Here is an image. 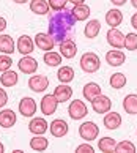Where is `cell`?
<instances>
[{"label":"cell","mask_w":137,"mask_h":153,"mask_svg":"<svg viewBox=\"0 0 137 153\" xmlns=\"http://www.w3.org/2000/svg\"><path fill=\"white\" fill-rule=\"evenodd\" d=\"M71 95H73V88L70 85H66V84L57 85L54 88V96L57 98L59 103H65V101H68V100L71 98Z\"/></svg>","instance_id":"obj_17"},{"label":"cell","mask_w":137,"mask_h":153,"mask_svg":"<svg viewBox=\"0 0 137 153\" xmlns=\"http://www.w3.org/2000/svg\"><path fill=\"white\" fill-rule=\"evenodd\" d=\"M49 129L54 137H63L68 133V123L65 120H61V118H57V120H54L49 125Z\"/></svg>","instance_id":"obj_16"},{"label":"cell","mask_w":137,"mask_h":153,"mask_svg":"<svg viewBox=\"0 0 137 153\" xmlns=\"http://www.w3.org/2000/svg\"><path fill=\"white\" fill-rule=\"evenodd\" d=\"M131 3H133V7L137 10V0H131Z\"/></svg>","instance_id":"obj_43"},{"label":"cell","mask_w":137,"mask_h":153,"mask_svg":"<svg viewBox=\"0 0 137 153\" xmlns=\"http://www.w3.org/2000/svg\"><path fill=\"white\" fill-rule=\"evenodd\" d=\"M44 63L47 66H59L61 63V54L54 52V51H49V52L44 54Z\"/></svg>","instance_id":"obj_32"},{"label":"cell","mask_w":137,"mask_h":153,"mask_svg":"<svg viewBox=\"0 0 137 153\" xmlns=\"http://www.w3.org/2000/svg\"><path fill=\"white\" fill-rule=\"evenodd\" d=\"M71 13H73L76 21H85V19H88V16H90V7H87L85 3L76 5V7L71 10Z\"/></svg>","instance_id":"obj_28"},{"label":"cell","mask_w":137,"mask_h":153,"mask_svg":"<svg viewBox=\"0 0 137 153\" xmlns=\"http://www.w3.org/2000/svg\"><path fill=\"white\" fill-rule=\"evenodd\" d=\"M47 85H49V79L43 74H36V76H32L28 79V87L36 93L44 92V90L47 88Z\"/></svg>","instance_id":"obj_8"},{"label":"cell","mask_w":137,"mask_h":153,"mask_svg":"<svg viewBox=\"0 0 137 153\" xmlns=\"http://www.w3.org/2000/svg\"><path fill=\"white\" fill-rule=\"evenodd\" d=\"M47 128H49L47 122H46L44 118H41V117H35V118H32V122L28 123V129H30V133L36 134V136L44 134L46 131H47Z\"/></svg>","instance_id":"obj_14"},{"label":"cell","mask_w":137,"mask_h":153,"mask_svg":"<svg viewBox=\"0 0 137 153\" xmlns=\"http://www.w3.org/2000/svg\"><path fill=\"white\" fill-rule=\"evenodd\" d=\"M115 147H117V140L113 137H109V136L99 139L98 142V149L104 153H115Z\"/></svg>","instance_id":"obj_25"},{"label":"cell","mask_w":137,"mask_h":153,"mask_svg":"<svg viewBox=\"0 0 137 153\" xmlns=\"http://www.w3.org/2000/svg\"><path fill=\"white\" fill-rule=\"evenodd\" d=\"M79 134L85 140H95L99 134V126L95 122H85L79 126Z\"/></svg>","instance_id":"obj_3"},{"label":"cell","mask_w":137,"mask_h":153,"mask_svg":"<svg viewBox=\"0 0 137 153\" xmlns=\"http://www.w3.org/2000/svg\"><path fill=\"white\" fill-rule=\"evenodd\" d=\"M7 103H8V95L3 88H0V107H3Z\"/></svg>","instance_id":"obj_38"},{"label":"cell","mask_w":137,"mask_h":153,"mask_svg":"<svg viewBox=\"0 0 137 153\" xmlns=\"http://www.w3.org/2000/svg\"><path fill=\"white\" fill-rule=\"evenodd\" d=\"M110 2L115 5V7H121V5H124V3L128 2V0H110Z\"/></svg>","instance_id":"obj_40"},{"label":"cell","mask_w":137,"mask_h":153,"mask_svg":"<svg viewBox=\"0 0 137 153\" xmlns=\"http://www.w3.org/2000/svg\"><path fill=\"white\" fill-rule=\"evenodd\" d=\"M91 106H93V111L96 112V114H107V112L110 111V107H112V101H110L109 96L101 93L91 101Z\"/></svg>","instance_id":"obj_4"},{"label":"cell","mask_w":137,"mask_h":153,"mask_svg":"<svg viewBox=\"0 0 137 153\" xmlns=\"http://www.w3.org/2000/svg\"><path fill=\"white\" fill-rule=\"evenodd\" d=\"M0 52L7 55L14 52V41L10 35H0Z\"/></svg>","instance_id":"obj_24"},{"label":"cell","mask_w":137,"mask_h":153,"mask_svg":"<svg viewBox=\"0 0 137 153\" xmlns=\"http://www.w3.org/2000/svg\"><path fill=\"white\" fill-rule=\"evenodd\" d=\"M30 10H32V13H35V14H47L49 13V3L46 2V0H32L30 2Z\"/></svg>","instance_id":"obj_27"},{"label":"cell","mask_w":137,"mask_h":153,"mask_svg":"<svg viewBox=\"0 0 137 153\" xmlns=\"http://www.w3.org/2000/svg\"><path fill=\"white\" fill-rule=\"evenodd\" d=\"M124 48L128 51H137V35L136 33L124 35Z\"/></svg>","instance_id":"obj_34"},{"label":"cell","mask_w":137,"mask_h":153,"mask_svg":"<svg viewBox=\"0 0 137 153\" xmlns=\"http://www.w3.org/2000/svg\"><path fill=\"white\" fill-rule=\"evenodd\" d=\"M134 152H136V145L131 140H121L115 147V153H134Z\"/></svg>","instance_id":"obj_33"},{"label":"cell","mask_w":137,"mask_h":153,"mask_svg":"<svg viewBox=\"0 0 137 153\" xmlns=\"http://www.w3.org/2000/svg\"><path fill=\"white\" fill-rule=\"evenodd\" d=\"M11 65H13V60H11V57L10 55H7V54H2L0 55V71H8L10 68H11Z\"/></svg>","instance_id":"obj_35"},{"label":"cell","mask_w":137,"mask_h":153,"mask_svg":"<svg viewBox=\"0 0 137 153\" xmlns=\"http://www.w3.org/2000/svg\"><path fill=\"white\" fill-rule=\"evenodd\" d=\"M101 30V24H99V21L98 19H91L87 22V25H85V30H84V35L90 38V39H93L98 36V33Z\"/></svg>","instance_id":"obj_23"},{"label":"cell","mask_w":137,"mask_h":153,"mask_svg":"<svg viewBox=\"0 0 137 153\" xmlns=\"http://www.w3.org/2000/svg\"><path fill=\"white\" fill-rule=\"evenodd\" d=\"M123 109L126 111V114L136 115L137 114V95H128L123 100Z\"/></svg>","instance_id":"obj_26"},{"label":"cell","mask_w":137,"mask_h":153,"mask_svg":"<svg viewBox=\"0 0 137 153\" xmlns=\"http://www.w3.org/2000/svg\"><path fill=\"white\" fill-rule=\"evenodd\" d=\"M74 25H76V19L71 13V10H61L55 11L54 14L49 16V35L52 36L57 43H61L65 39H70L73 36Z\"/></svg>","instance_id":"obj_1"},{"label":"cell","mask_w":137,"mask_h":153,"mask_svg":"<svg viewBox=\"0 0 137 153\" xmlns=\"http://www.w3.org/2000/svg\"><path fill=\"white\" fill-rule=\"evenodd\" d=\"M131 24H133V27L137 30V13L133 14V18H131Z\"/></svg>","instance_id":"obj_41"},{"label":"cell","mask_w":137,"mask_h":153,"mask_svg":"<svg viewBox=\"0 0 137 153\" xmlns=\"http://www.w3.org/2000/svg\"><path fill=\"white\" fill-rule=\"evenodd\" d=\"M57 104H59V101L54 95H44L41 100V112L44 115H52L57 111Z\"/></svg>","instance_id":"obj_10"},{"label":"cell","mask_w":137,"mask_h":153,"mask_svg":"<svg viewBox=\"0 0 137 153\" xmlns=\"http://www.w3.org/2000/svg\"><path fill=\"white\" fill-rule=\"evenodd\" d=\"M76 52H77V46H76V43H74L71 38L60 43V54H61V57L73 59V57H76Z\"/></svg>","instance_id":"obj_15"},{"label":"cell","mask_w":137,"mask_h":153,"mask_svg":"<svg viewBox=\"0 0 137 153\" xmlns=\"http://www.w3.org/2000/svg\"><path fill=\"white\" fill-rule=\"evenodd\" d=\"M30 147H32V150H35V152H44L49 147V140L39 134V136H36V137H33L30 140Z\"/></svg>","instance_id":"obj_30"},{"label":"cell","mask_w":137,"mask_h":153,"mask_svg":"<svg viewBox=\"0 0 137 153\" xmlns=\"http://www.w3.org/2000/svg\"><path fill=\"white\" fill-rule=\"evenodd\" d=\"M109 84H110V87L112 88H123L124 85H126V76L123 74V73H113V74L110 76L109 79Z\"/></svg>","instance_id":"obj_31"},{"label":"cell","mask_w":137,"mask_h":153,"mask_svg":"<svg viewBox=\"0 0 137 153\" xmlns=\"http://www.w3.org/2000/svg\"><path fill=\"white\" fill-rule=\"evenodd\" d=\"M106 22H107V25H110V27H118V25L123 22L121 11L117 10V8L109 10V11L106 13Z\"/></svg>","instance_id":"obj_19"},{"label":"cell","mask_w":137,"mask_h":153,"mask_svg":"<svg viewBox=\"0 0 137 153\" xmlns=\"http://www.w3.org/2000/svg\"><path fill=\"white\" fill-rule=\"evenodd\" d=\"M70 2L74 5V7H76V5H82V3L85 2V0H70Z\"/></svg>","instance_id":"obj_42"},{"label":"cell","mask_w":137,"mask_h":153,"mask_svg":"<svg viewBox=\"0 0 137 153\" xmlns=\"http://www.w3.org/2000/svg\"><path fill=\"white\" fill-rule=\"evenodd\" d=\"M19 81V76H18V73L16 71H3L2 73V76H0V82H2V85L3 87H14L16 84H18Z\"/></svg>","instance_id":"obj_22"},{"label":"cell","mask_w":137,"mask_h":153,"mask_svg":"<svg viewBox=\"0 0 137 153\" xmlns=\"http://www.w3.org/2000/svg\"><path fill=\"white\" fill-rule=\"evenodd\" d=\"M14 123H16V114H14V111H11V109L0 111V126L11 128V126H14Z\"/></svg>","instance_id":"obj_18"},{"label":"cell","mask_w":137,"mask_h":153,"mask_svg":"<svg viewBox=\"0 0 137 153\" xmlns=\"http://www.w3.org/2000/svg\"><path fill=\"white\" fill-rule=\"evenodd\" d=\"M79 65H81L82 68V71L85 73H96L99 70V66H101V60L99 57L96 55L95 52H85L82 57H81V62H79Z\"/></svg>","instance_id":"obj_2"},{"label":"cell","mask_w":137,"mask_h":153,"mask_svg":"<svg viewBox=\"0 0 137 153\" xmlns=\"http://www.w3.org/2000/svg\"><path fill=\"white\" fill-rule=\"evenodd\" d=\"M102 122H104L107 129H117L120 125H121V115H120L118 112H107Z\"/></svg>","instance_id":"obj_21"},{"label":"cell","mask_w":137,"mask_h":153,"mask_svg":"<svg viewBox=\"0 0 137 153\" xmlns=\"http://www.w3.org/2000/svg\"><path fill=\"white\" fill-rule=\"evenodd\" d=\"M14 2H16V3H25L27 0H14Z\"/></svg>","instance_id":"obj_45"},{"label":"cell","mask_w":137,"mask_h":153,"mask_svg":"<svg viewBox=\"0 0 137 153\" xmlns=\"http://www.w3.org/2000/svg\"><path fill=\"white\" fill-rule=\"evenodd\" d=\"M16 46H18V51L22 55H28V54L33 52V49H35V43H33V39L28 35H22V36H19Z\"/></svg>","instance_id":"obj_12"},{"label":"cell","mask_w":137,"mask_h":153,"mask_svg":"<svg viewBox=\"0 0 137 153\" xmlns=\"http://www.w3.org/2000/svg\"><path fill=\"white\" fill-rule=\"evenodd\" d=\"M106 60L110 66H121L126 60V55H124V52H121V49H115L106 54Z\"/></svg>","instance_id":"obj_13"},{"label":"cell","mask_w":137,"mask_h":153,"mask_svg":"<svg viewBox=\"0 0 137 153\" xmlns=\"http://www.w3.org/2000/svg\"><path fill=\"white\" fill-rule=\"evenodd\" d=\"M5 29H7V19L0 16V32H3Z\"/></svg>","instance_id":"obj_39"},{"label":"cell","mask_w":137,"mask_h":153,"mask_svg":"<svg viewBox=\"0 0 137 153\" xmlns=\"http://www.w3.org/2000/svg\"><path fill=\"white\" fill-rule=\"evenodd\" d=\"M93 152H95V149L88 144H81L76 149V153H93Z\"/></svg>","instance_id":"obj_37"},{"label":"cell","mask_w":137,"mask_h":153,"mask_svg":"<svg viewBox=\"0 0 137 153\" xmlns=\"http://www.w3.org/2000/svg\"><path fill=\"white\" fill-rule=\"evenodd\" d=\"M3 152H5V147H3L2 142H0V153H3Z\"/></svg>","instance_id":"obj_44"},{"label":"cell","mask_w":137,"mask_h":153,"mask_svg":"<svg viewBox=\"0 0 137 153\" xmlns=\"http://www.w3.org/2000/svg\"><path fill=\"white\" fill-rule=\"evenodd\" d=\"M82 93H84V98L87 101H93L98 95H101V87L95 82H88L82 88Z\"/></svg>","instance_id":"obj_20"},{"label":"cell","mask_w":137,"mask_h":153,"mask_svg":"<svg viewBox=\"0 0 137 153\" xmlns=\"http://www.w3.org/2000/svg\"><path fill=\"white\" fill-rule=\"evenodd\" d=\"M35 44L41 49V51H46V52H49V51H52L54 46H55V39L49 35V33H43L39 32L36 33L35 36Z\"/></svg>","instance_id":"obj_7"},{"label":"cell","mask_w":137,"mask_h":153,"mask_svg":"<svg viewBox=\"0 0 137 153\" xmlns=\"http://www.w3.org/2000/svg\"><path fill=\"white\" fill-rule=\"evenodd\" d=\"M57 77L61 84H70L74 79V70L71 66H60L59 73H57Z\"/></svg>","instance_id":"obj_29"},{"label":"cell","mask_w":137,"mask_h":153,"mask_svg":"<svg viewBox=\"0 0 137 153\" xmlns=\"http://www.w3.org/2000/svg\"><path fill=\"white\" fill-rule=\"evenodd\" d=\"M18 66H19V71H22L24 74H32V73H35L38 70L36 60L32 59V57H28V55H24V57L19 60Z\"/></svg>","instance_id":"obj_11"},{"label":"cell","mask_w":137,"mask_h":153,"mask_svg":"<svg viewBox=\"0 0 137 153\" xmlns=\"http://www.w3.org/2000/svg\"><path fill=\"white\" fill-rule=\"evenodd\" d=\"M47 3H49V7L52 8L54 11H61V10L66 8L68 0H49Z\"/></svg>","instance_id":"obj_36"},{"label":"cell","mask_w":137,"mask_h":153,"mask_svg":"<svg viewBox=\"0 0 137 153\" xmlns=\"http://www.w3.org/2000/svg\"><path fill=\"white\" fill-rule=\"evenodd\" d=\"M19 112L24 117H32L36 112V101L33 98H30V96L22 98L19 103Z\"/></svg>","instance_id":"obj_9"},{"label":"cell","mask_w":137,"mask_h":153,"mask_svg":"<svg viewBox=\"0 0 137 153\" xmlns=\"http://www.w3.org/2000/svg\"><path fill=\"white\" fill-rule=\"evenodd\" d=\"M68 112H70V117L73 120H81V118H84L88 114V109H87V106H85V103L82 100H74L70 104Z\"/></svg>","instance_id":"obj_5"},{"label":"cell","mask_w":137,"mask_h":153,"mask_svg":"<svg viewBox=\"0 0 137 153\" xmlns=\"http://www.w3.org/2000/svg\"><path fill=\"white\" fill-rule=\"evenodd\" d=\"M107 43L110 44L112 48L115 49H123L124 48V35L121 30H118L117 27H112V29L107 32Z\"/></svg>","instance_id":"obj_6"}]
</instances>
